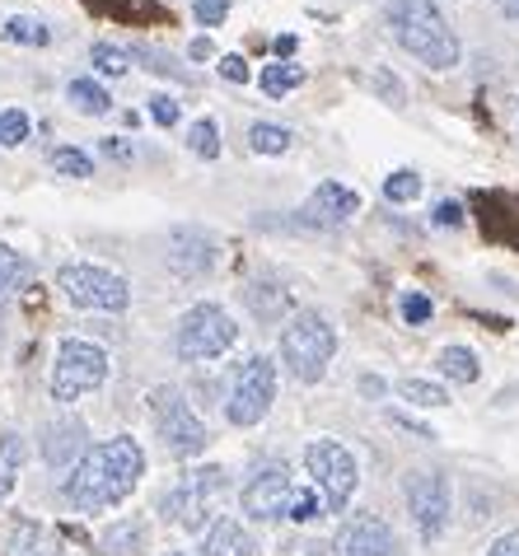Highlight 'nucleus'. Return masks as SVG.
<instances>
[{"instance_id":"1","label":"nucleus","mask_w":519,"mask_h":556,"mask_svg":"<svg viewBox=\"0 0 519 556\" xmlns=\"http://www.w3.org/2000/svg\"><path fill=\"white\" fill-rule=\"evenodd\" d=\"M141 472H145L141 444L131 435H113L103 444H89L80 454V463H75L66 477V486H61V496H66L71 509H80V515H99V509L127 501L136 482H141Z\"/></svg>"},{"instance_id":"2","label":"nucleus","mask_w":519,"mask_h":556,"mask_svg":"<svg viewBox=\"0 0 519 556\" xmlns=\"http://www.w3.org/2000/svg\"><path fill=\"white\" fill-rule=\"evenodd\" d=\"M389 28L398 38V48L417 56L421 66L431 71L459 66V38H454V28L435 0H389Z\"/></svg>"},{"instance_id":"3","label":"nucleus","mask_w":519,"mask_h":556,"mask_svg":"<svg viewBox=\"0 0 519 556\" xmlns=\"http://www.w3.org/2000/svg\"><path fill=\"white\" fill-rule=\"evenodd\" d=\"M332 355H338V332H332V323L324 314H314V308H304L286 323L281 332V361L286 369L295 375L300 383H318L328 375Z\"/></svg>"},{"instance_id":"4","label":"nucleus","mask_w":519,"mask_h":556,"mask_svg":"<svg viewBox=\"0 0 519 556\" xmlns=\"http://www.w3.org/2000/svg\"><path fill=\"white\" fill-rule=\"evenodd\" d=\"M150 421H155V435L174 458H197L211 444L202 416H197L188 407V397H182L178 389H169V383L150 393Z\"/></svg>"},{"instance_id":"5","label":"nucleus","mask_w":519,"mask_h":556,"mask_svg":"<svg viewBox=\"0 0 519 556\" xmlns=\"http://www.w3.org/2000/svg\"><path fill=\"white\" fill-rule=\"evenodd\" d=\"M56 286L75 308H99V314H122L131 304V286L127 276H117L109 267H94V262H66L56 271Z\"/></svg>"},{"instance_id":"6","label":"nucleus","mask_w":519,"mask_h":556,"mask_svg":"<svg viewBox=\"0 0 519 556\" xmlns=\"http://www.w3.org/2000/svg\"><path fill=\"white\" fill-rule=\"evenodd\" d=\"M235 342H239V323L211 300L192 304L178 323V337H174L182 361H216V355H225Z\"/></svg>"},{"instance_id":"7","label":"nucleus","mask_w":519,"mask_h":556,"mask_svg":"<svg viewBox=\"0 0 519 556\" xmlns=\"http://www.w3.org/2000/svg\"><path fill=\"white\" fill-rule=\"evenodd\" d=\"M225 486H230V477H225V468H192L182 472L178 482L169 486V496H164V519L178 523V529H202V523L211 519V509H216V501L225 496Z\"/></svg>"},{"instance_id":"8","label":"nucleus","mask_w":519,"mask_h":556,"mask_svg":"<svg viewBox=\"0 0 519 556\" xmlns=\"http://www.w3.org/2000/svg\"><path fill=\"white\" fill-rule=\"evenodd\" d=\"M277 403V365L267 355H249L239 361L235 379H230V397H225V416L230 426H257Z\"/></svg>"},{"instance_id":"9","label":"nucleus","mask_w":519,"mask_h":556,"mask_svg":"<svg viewBox=\"0 0 519 556\" xmlns=\"http://www.w3.org/2000/svg\"><path fill=\"white\" fill-rule=\"evenodd\" d=\"M109 379V351L85 342V337H66L52 365V397L56 403H75L80 393H94Z\"/></svg>"},{"instance_id":"10","label":"nucleus","mask_w":519,"mask_h":556,"mask_svg":"<svg viewBox=\"0 0 519 556\" xmlns=\"http://www.w3.org/2000/svg\"><path fill=\"white\" fill-rule=\"evenodd\" d=\"M304 468H309L314 486L324 491V509H346V501L356 496V482H360V468L351 458L346 444L338 440H314L304 450Z\"/></svg>"},{"instance_id":"11","label":"nucleus","mask_w":519,"mask_h":556,"mask_svg":"<svg viewBox=\"0 0 519 556\" xmlns=\"http://www.w3.org/2000/svg\"><path fill=\"white\" fill-rule=\"evenodd\" d=\"M290 496H295V482H290V468L281 458H263L253 468V477L243 482V515L257 523H271L290 509Z\"/></svg>"},{"instance_id":"12","label":"nucleus","mask_w":519,"mask_h":556,"mask_svg":"<svg viewBox=\"0 0 519 556\" xmlns=\"http://www.w3.org/2000/svg\"><path fill=\"white\" fill-rule=\"evenodd\" d=\"M407 509H412V523H417V533L426 543H435L440 533H445L450 523V477L445 472H412L407 477Z\"/></svg>"},{"instance_id":"13","label":"nucleus","mask_w":519,"mask_h":556,"mask_svg":"<svg viewBox=\"0 0 519 556\" xmlns=\"http://www.w3.org/2000/svg\"><path fill=\"white\" fill-rule=\"evenodd\" d=\"M216 235H206L202 225H178L169 235V271L188 276V281H202V276L216 267Z\"/></svg>"},{"instance_id":"14","label":"nucleus","mask_w":519,"mask_h":556,"mask_svg":"<svg viewBox=\"0 0 519 556\" xmlns=\"http://www.w3.org/2000/svg\"><path fill=\"white\" fill-rule=\"evenodd\" d=\"M332 547H338V556H398L393 529L379 515H351Z\"/></svg>"},{"instance_id":"15","label":"nucleus","mask_w":519,"mask_h":556,"mask_svg":"<svg viewBox=\"0 0 519 556\" xmlns=\"http://www.w3.org/2000/svg\"><path fill=\"white\" fill-rule=\"evenodd\" d=\"M356 211H360V197L328 178V182H318V188L309 192V202L300 206V220L318 225V229H332V225H346Z\"/></svg>"},{"instance_id":"16","label":"nucleus","mask_w":519,"mask_h":556,"mask_svg":"<svg viewBox=\"0 0 519 556\" xmlns=\"http://www.w3.org/2000/svg\"><path fill=\"white\" fill-rule=\"evenodd\" d=\"M80 454H85V426L80 421L48 426V435H42V458H48L52 468H75Z\"/></svg>"},{"instance_id":"17","label":"nucleus","mask_w":519,"mask_h":556,"mask_svg":"<svg viewBox=\"0 0 519 556\" xmlns=\"http://www.w3.org/2000/svg\"><path fill=\"white\" fill-rule=\"evenodd\" d=\"M202 556H253V538L239 519H216L206 529V543Z\"/></svg>"},{"instance_id":"18","label":"nucleus","mask_w":519,"mask_h":556,"mask_svg":"<svg viewBox=\"0 0 519 556\" xmlns=\"http://www.w3.org/2000/svg\"><path fill=\"white\" fill-rule=\"evenodd\" d=\"M141 547H145V519H117L109 533L99 538V552L103 556H141Z\"/></svg>"},{"instance_id":"19","label":"nucleus","mask_w":519,"mask_h":556,"mask_svg":"<svg viewBox=\"0 0 519 556\" xmlns=\"http://www.w3.org/2000/svg\"><path fill=\"white\" fill-rule=\"evenodd\" d=\"M131 56L141 61L145 71H155V75H164V80H178V85H192L197 75H192V66H182L178 56H169V52H160V48H150V42H136L131 48Z\"/></svg>"},{"instance_id":"20","label":"nucleus","mask_w":519,"mask_h":556,"mask_svg":"<svg viewBox=\"0 0 519 556\" xmlns=\"http://www.w3.org/2000/svg\"><path fill=\"white\" fill-rule=\"evenodd\" d=\"M243 304L253 308L263 323H271V318H281L286 308H290V295H286V286H271V281H253L249 290H243Z\"/></svg>"},{"instance_id":"21","label":"nucleus","mask_w":519,"mask_h":556,"mask_svg":"<svg viewBox=\"0 0 519 556\" xmlns=\"http://www.w3.org/2000/svg\"><path fill=\"white\" fill-rule=\"evenodd\" d=\"M10 556H66L48 533L38 529V523H28V519H20L14 523V533H10Z\"/></svg>"},{"instance_id":"22","label":"nucleus","mask_w":519,"mask_h":556,"mask_svg":"<svg viewBox=\"0 0 519 556\" xmlns=\"http://www.w3.org/2000/svg\"><path fill=\"white\" fill-rule=\"evenodd\" d=\"M66 99H71L75 113H85V117L113 113V99H109V89H103L99 80H71L66 85Z\"/></svg>"},{"instance_id":"23","label":"nucleus","mask_w":519,"mask_h":556,"mask_svg":"<svg viewBox=\"0 0 519 556\" xmlns=\"http://www.w3.org/2000/svg\"><path fill=\"white\" fill-rule=\"evenodd\" d=\"M435 365H440V375L454 379V383H478V375H482L478 355H472L468 346H445L435 355Z\"/></svg>"},{"instance_id":"24","label":"nucleus","mask_w":519,"mask_h":556,"mask_svg":"<svg viewBox=\"0 0 519 556\" xmlns=\"http://www.w3.org/2000/svg\"><path fill=\"white\" fill-rule=\"evenodd\" d=\"M24 458H28L24 435H0V501L14 491V477H20Z\"/></svg>"},{"instance_id":"25","label":"nucleus","mask_w":519,"mask_h":556,"mask_svg":"<svg viewBox=\"0 0 519 556\" xmlns=\"http://www.w3.org/2000/svg\"><path fill=\"white\" fill-rule=\"evenodd\" d=\"M28 281H34V262L20 249H10V243H0V290H20Z\"/></svg>"},{"instance_id":"26","label":"nucleus","mask_w":519,"mask_h":556,"mask_svg":"<svg viewBox=\"0 0 519 556\" xmlns=\"http://www.w3.org/2000/svg\"><path fill=\"white\" fill-rule=\"evenodd\" d=\"M5 38L10 42H24V48H48L52 28L42 24V20H28V14H10V20H5Z\"/></svg>"},{"instance_id":"27","label":"nucleus","mask_w":519,"mask_h":556,"mask_svg":"<svg viewBox=\"0 0 519 556\" xmlns=\"http://www.w3.org/2000/svg\"><path fill=\"white\" fill-rule=\"evenodd\" d=\"M300 85H304V71L295 66V61H277V66L263 71V94L267 99H281V94H290V89H300Z\"/></svg>"},{"instance_id":"28","label":"nucleus","mask_w":519,"mask_h":556,"mask_svg":"<svg viewBox=\"0 0 519 556\" xmlns=\"http://www.w3.org/2000/svg\"><path fill=\"white\" fill-rule=\"evenodd\" d=\"M249 146L257 154H286L290 150V131L277 127V122H253V127H249Z\"/></svg>"},{"instance_id":"29","label":"nucleus","mask_w":519,"mask_h":556,"mask_svg":"<svg viewBox=\"0 0 519 556\" xmlns=\"http://www.w3.org/2000/svg\"><path fill=\"white\" fill-rule=\"evenodd\" d=\"M398 393L407 397L412 407H445L450 403V393L440 389V383H431V379H403Z\"/></svg>"},{"instance_id":"30","label":"nucleus","mask_w":519,"mask_h":556,"mask_svg":"<svg viewBox=\"0 0 519 556\" xmlns=\"http://www.w3.org/2000/svg\"><path fill=\"white\" fill-rule=\"evenodd\" d=\"M188 146H192V154H202V160H216V154H220V127L211 117L192 122V127H188Z\"/></svg>"},{"instance_id":"31","label":"nucleus","mask_w":519,"mask_h":556,"mask_svg":"<svg viewBox=\"0 0 519 556\" xmlns=\"http://www.w3.org/2000/svg\"><path fill=\"white\" fill-rule=\"evenodd\" d=\"M52 168L56 174H66V178H89L94 174V160H89L85 150H75V146H61V150H52Z\"/></svg>"},{"instance_id":"32","label":"nucleus","mask_w":519,"mask_h":556,"mask_svg":"<svg viewBox=\"0 0 519 556\" xmlns=\"http://www.w3.org/2000/svg\"><path fill=\"white\" fill-rule=\"evenodd\" d=\"M417 192H421V178L412 174V168H398V174H389V182H384L389 202H417Z\"/></svg>"},{"instance_id":"33","label":"nucleus","mask_w":519,"mask_h":556,"mask_svg":"<svg viewBox=\"0 0 519 556\" xmlns=\"http://www.w3.org/2000/svg\"><path fill=\"white\" fill-rule=\"evenodd\" d=\"M24 141H28V113L5 108V113H0V146H24Z\"/></svg>"},{"instance_id":"34","label":"nucleus","mask_w":519,"mask_h":556,"mask_svg":"<svg viewBox=\"0 0 519 556\" xmlns=\"http://www.w3.org/2000/svg\"><path fill=\"white\" fill-rule=\"evenodd\" d=\"M398 308H403V323H412V328H426V323H431V300H426L421 290H407L398 300Z\"/></svg>"},{"instance_id":"35","label":"nucleus","mask_w":519,"mask_h":556,"mask_svg":"<svg viewBox=\"0 0 519 556\" xmlns=\"http://www.w3.org/2000/svg\"><path fill=\"white\" fill-rule=\"evenodd\" d=\"M94 66L103 71V75H127V52L122 48H113V42H94Z\"/></svg>"},{"instance_id":"36","label":"nucleus","mask_w":519,"mask_h":556,"mask_svg":"<svg viewBox=\"0 0 519 556\" xmlns=\"http://www.w3.org/2000/svg\"><path fill=\"white\" fill-rule=\"evenodd\" d=\"M314 515H324V501H318L314 491H295V496H290L286 519H295V523H309Z\"/></svg>"},{"instance_id":"37","label":"nucleus","mask_w":519,"mask_h":556,"mask_svg":"<svg viewBox=\"0 0 519 556\" xmlns=\"http://www.w3.org/2000/svg\"><path fill=\"white\" fill-rule=\"evenodd\" d=\"M192 14H197V24L216 28V24H225V14H230V0H192Z\"/></svg>"},{"instance_id":"38","label":"nucleus","mask_w":519,"mask_h":556,"mask_svg":"<svg viewBox=\"0 0 519 556\" xmlns=\"http://www.w3.org/2000/svg\"><path fill=\"white\" fill-rule=\"evenodd\" d=\"M150 117L160 122V127H178V117H182V108L169 99V94H150Z\"/></svg>"},{"instance_id":"39","label":"nucleus","mask_w":519,"mask_h":556,"mask_svg":"<svg viewBox=\"0 0 519 556\" xmlns=\"http://www.w3.org/2000/svg\"><path fill=\"white\" fill-rule=\"evenodd\" d=\"M220 75L230 85H249V66H243V56H220Z\"/></svg>"},{"instance_id":"40","label":"nucleus","mask_w":519,"mask_h":556,"mask_svg":"<svg viewBox=\"0 0 519 556\" xmlns=\"http://www.w3.org/2000/svg\"><path fill=\"white\" fill-rule=\"evenodd\" d=\"M435 225H464V206L459 202H440L435 206Z\"/></svg>"},{"instance_id":"41","label":"nucleus","mask_w":519,"mask_h":556,"mask_svg":"<svg viewBox=\"0 0 519 556\" xmlns=\"http://www.w3.org/2000/svg\"><path fill=\"white\" fill-rule=\"evenodd\" d=\"M486 556H519V529H515V533H501Z\"/></svg>"},{"instance_id":"42","label":"nucleus","mask_w":519,"mask_h":556,"mask_svg":"<svg viewBox=\"0 0 519 556\" xmlns=\"http://www.w3.org/2000/svg\"><path fill=\"white\" fill-rule=\"evenodd\" d=\"M375 85H379V89H384V94H389V103H403V85L393 80L389 71H379V75H375Z\"/></svg>"},{"instance_id":"43","label":"nucleus","mask_w":519,"mask_h":556,"mask_svg":"<svg viewBox=\"0 0 519 556\" xmlns=\"http://www.w3.org/2000/svg\"><path fill=\"white\" fill-rule=\"evenodd\" d=\"M103 154H109V160H131L127 141H117V136H103Z\"/></svg>"},{"instance_id":"44","label":"nucleus","mask_w":519,"mask_h":556,"mask_svg":"<svg viewBox=\"0 0 519 556\" xmlns=\"http://www.w3.org/2000/svg\"><path fill=\"white\" fill-rule=\"evenodd\" d=\"M360 389L370 393V397H379V393H384V379H379V375H365V379H360Z\"/></svg>"},{"instance_id":"45","label":"nucleus","mask_w":519,"mask_h":556,"mask_svg":"<svg viewBox=\"0 0 519 556\" xmlns=\"http://www.w3.org/2000/svg\"><path fill=\"white\" fill-rule=\"evenodd\" d=\"M192 56H197V61L211 56V38H197V42H192Z\"/></svg>"},{"instance_id":"46","label":"nucleus","mask_w":519,"mask_h":556,"mask_svg":"<svg viewBox=\"0 0 519 556\" xmlns=\"http://www.w3.org/2000/svg\"><path fill=\"white\" fill-rule=\"evenodd\" d=\"M290 52H295V38H290V34L277 38V56H290Z\"/></svg>"},{"instance_id":"47","label":"nucleus","mask_w":519,"mask_h":556,"mask_svg":"<svg viewBox=\"0 0 519 556\" xmlns=\"http://www.w3.org/2000/svg\"><path fill=\"white\" fill-rule=\"evenodd\" d=\"M501 10H506L510 20H519V0H501Z\"/></svg>"},{"instance_id":"48","label":"nucleus","mask_w":519,"mask_h":556,"mask_svg":"<svg viewBox=\"0 0 519 556\" xmlns=\"http://www.w3.org/2000/svg\"><path fill=\"white\" fill-rule=\"evenodd\" d=\"M169 556H182V552H169Z\"/></svg>"}]
</instances>
